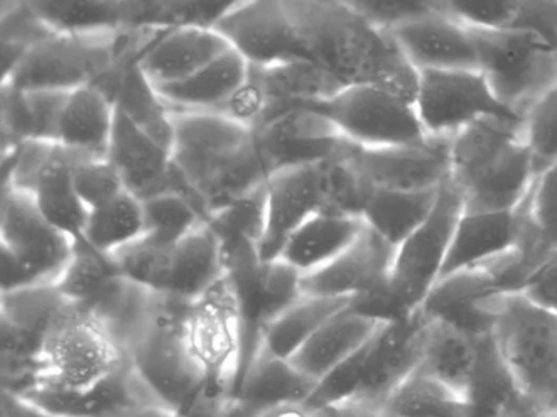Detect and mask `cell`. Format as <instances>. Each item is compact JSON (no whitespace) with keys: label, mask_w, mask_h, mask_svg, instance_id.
<instances>
[{"label":"cell","mask_w":557,"mask_h":417,"mask_svg":"<svg viewBox=\"0 0 557 417\" xmlns=\"http://www.w3.org/2000/svg\"><path fill=\"white\" fill-rule=\"evenodd\" d=\"M306 58L343 87L375 85L416 102L419 75L388 33L373 26L351 2H284Z\"/></svg>","instance_id":"obj_1"},{"label":"cell","mask_w":557,"mask_h":417,"mask_svg":"<svg viewBox=\"0 0 557 417\" xmlns=\"http://www.w3.org/2000/svg\"><path fill=\"white\" fill-rule=\"evenodd\" d=\"M171 122L174 168L208 217L268 183L272 171L256 132L219 113L176 112Z\"/></svg>","instance_id":"obj_2"},{"label":"cell","mask_w":557,"mask_h":417,"mask_svg":"<svg viewBox=\"0 0 557 417\" xmlns=\"http://www.w3.org/2000/svg\"><path fill=\"white\" fill-rule=\"evenodd\" d=\"M523 124L483 121L451 140V181L465 211H513L534 185Z\"/></svg>","instance_id":"obj_3"},{"label":"cell","mask_w":557,"mask_h":417,"mask_svg":"<svg viewBox=\"0 0 557 417\" xmlns=\"http://www.w3.org/2000/svg\"><path fill=\"white\" fill-rule=\"evenodd\" d=\"M161 29L122 27L91 35H58L30 49L2 85L21 91H72L95 87L122 58L144 53Z\"/></svg>","instance_id":"obj_4"},{"label":"cell","mask_w":557,"mask_h":417,"mask_svg":"<svg viewBox=\"0 0 557 417\" xmlns=\"http://www.w3.org/2000/svg\"><path fill=\"white\" fill-rule=\"evenodd\" d=\"M494 335L517 391L544 413H557V315L539 308L522 293L495 294Z\"/></svg>","instance_id":"obj_5"},{"label":"cell","mask_w":557,"mask_h":417,"mask_svg":"<svg viewBox=\"0 0 557 417\" xmlns=\"http://www.w3.org/2000/svg\"><path fill=\"white\" fill-rule=\"evenodd\" d=\"M186 305L161 296L158 312L128 352V358L162 406L183 417H222L210 403L207 380L186 346Z\"/></svg>","instance_id":"obj_6"},{"label":"cell","mask_w":557,"mask_h":417,"mask_svg":"<svg viewBox=\"0 0 557 417\" xmlns=\"http://www.w3.org/2000/svg\"><path fill=\"white\" fill-rule=\"evenodd\" d=\"M131 364L124 349L87 311L64 302L42 339L33 391H90ZM27 392V394H29Z\"/></svg>","instance_id":"obj_7"},{"label":"cell","mask_w":557,"mask_h":417,"mask_svg":"<svg viewBox=\"0 0 557 417\" xmlns=\"http://www.w3.org/2000/svg\"><path fill=\"white\" fill-rule=\"evenodd\" d=\"M183 335L207 380L208 398L220 416L231 417L242 376L244 331L228 275L196 297L183 311Z\"/></svg>","instance_id":"obj_8"},{"label":"cell","mask_w":557,"mask_h":417,"mask_svg":"<svg viewBox=\"0 0 557 417\" xmlns=\"http://www.w3.org/2000/svg\"><path fill=\"white\" fill-rule=\"evenodd\" d=\"M479 70L495 97L525 119L535 103L557 87V45L532 30L470 29Z\"/></svg>","instance_id":"obj_9"},{"label":"cell","mask_w":557,"mask_h":417,"mask_svg":"<svg viewBox=\"0 0 557 417\" xmlns=\"http://www.w3.org/2000/svg\"><path fill=\"white\" fill-rule=\"evenodd\" d=\"M2 293L57 286L75 242L42 217L33 196L2 189L0 208Z\"/></svg>","instance_id":"obj_10"},{"label":"cell","mask_w":557,"mask_h":417,"mask_svg":"<svg viewBox=\"0 0 557 417\" xmlns=\"http://www.w3.org/2000/svg\"><path fill=\"white\" fill-rule=\"evenodd\" d=\"M463 199L451 181L441 186L436 207L411 237L397 247L388 294L399 320L418 311L443 274Z\"/></svg>","instance_id":"obj_11"},{"label":"cell","mask_w":557,"mask_h":417,"mask_svg":"<svg viewBox=\"0 0 557 417\" xmlns=\"http://www.w3.org/2000/svg\"><path fill=\"white\" fill-rule=\"evenodd\" d=\"M308 107L323 113L345 139L363 149L412 146L428 139L414 103L387 88L355 85Z\"/></svg>","instance_id":"obj_12"},{"label":"cell","mask_w":557,"mask_h":417,"mask_svg":"<svg viewBox=\"0 0 557 417\" xmlns=\"http://www.w3.org/2000/svg\"><path fill=\"white\" fill-rule=\"evenodd\" d=\"M416 110L428 137L455 139L483 121L523 124L495 97L480 70L419 72Z\"/></svg>","instance_id":"obj_13"},{"label":"cell","mask_w":557,"mask_h":417,"mask_svg":"<svg viewBox=\"0 0 557 417\" xmlns=\"http://www.w3.org/2000/svg\"><path fill=\"white\" fill-rule=\"evenodd\" d=\"M213 29L257 69L308 60L286 5L277 0L232 2Z\"/></svg>","instance_id":"obj_14"},{"label":"cell","mask_w":557,"mask_h":417,"mask_svg":"<svg viewBox=\"0 0 557 417\" xmlns=\"http://www.w3.org/2000/svg\"><path fill=\"white\" fill-rule=\"evenodd\" d=\"M451 140L428 137L412 146L357 147L354 162L372 189L437 192L451 177Z\"/></svg>","instance_id":"obj_15"},{"label":"cell","mask_w":557,"mask_h":417,"mask_svg":"<svg viewBox=\"0 0 557 417\" xmlns=\"http://www.w3.org/2000/svg\"><path fill=\"white\" fill-rule=\"evenodd\" d=\"M431 320L421 308L404 320L385 323L370 340L366 379L354 401L381 410L385 401L418 372Z\"/></svg>","instance_id":"obj_16"},{"label":"cell","mask_w":557,"mask_h":417,"mask_svg":"<svg viewBox=\"0 0 557 417\" xmlns=\"http://www.w3.org/2000/svg\"><path fill=\"white\" fill-rule=\"evenodd\" d=\"M396 253L397 247L366 226L357 241L335 260L302 275V296L354 302L375 293L387 286Z\"/></svg>","instance_id":"obj_17"},{"label":"cell","mask_w":557,"mask_h":417,"mask_svg":"<svg viewBox=\"0 0 557 417\" xmlns=\"http://www.w3.org/2000/svg\"><path fill=\"white\" fill-rule=\"evenodd\" d=\"M256 136L272 173L332 161L355 146L330 119L311 107L290 110L260 128Z\"/></svg>","instance_id":"obj_18"},{"label":"cell","mask_w":557,"mask_h":417,"mask_svg":"<svg viewBox=\"0 0 557 417\" xmlns=\"http://www.w3.org/2000/svg\"><path fill=\"white\" fill-rule=\"evenodd\" d=\"M388 35L418 73L479 70L470 29L441 11L436 0L433 11L392 29Z\"/></svg>","instance_id":"obj_19"},{"label":"cell","mask_w":557,"mask_h":417,"mask_svg":"<svg viewBox=\"0 0 557 417\" xmlns=\"http://www.w3.org/2000/svg\"><path fill=\"white\" fill-rule=\"evenodd\" d=\"M107 159L121 176L125 192L140 201L173 192L171 149L152 139L117 109Z\"/></svg>","instance_id":"obj_20"},{"label":"cell","mask_w":557,"mask_h":417,"mask_svg":"<svg viewBox=\"0 0 557 417\" xmlns=\"http://www.w3.org/2000/svg\"><path fill=\"white\" fill-rule=\"evenodd\" d=\"M519 241V211L463 210L453 233L441 279L488 267L512 256Z\"/></svg>","instance_id":"obj_21"},{"label":"cell","mask_w":557,"mask_h":417,"mask_svg":"<svg viewBox=\"0 0 557 417\" xmlns=\"http://www.w3.org/2000/svg\"><path fill=\"white\" fill-rule=\"evenodd\" d=\"M231 49L213 27H174L162 30L144 49L139 66L156 88L166 87L189 78Z\"/></svg>","instance_id":"obj_22"},{"label":"cell","mask_w":557,"mask_h":417,"mask_svg":"<svg viewBox=\"0 0 557 417\" xmlns=\"http://www.w3.org/2000/svg\"><path fill=\"white\" fill-rule=\"evenodd\" d=\"M495 294L502 293L492 267H480L441 279L421 309L431 320L482 336L492 333L494 328V312L490 311L486 302Z\"/></svg>","instance_id":"obj_23"},{"label":"cell","mask_w":557,"mask_h":417,"mask_svg":"<svg viewBox=\"0 0 557 417\" xmlns=\"http://www.w3.org/2000/svg\"><path fill=\"white\" fill-rule=\"evenodd\" d=\"M317 385L289 360L259 348L242 373L231 417H253L287 404H308Z\"/></svg>","instance_id":"obj_24"},{"label":"cell","mask_w":557,"mask_h":417,"mask_svg":"<svg viewBox=\"0 0 557 417\" xmlns=\"http://www.w3.org/2000/svg\"><path fill=\"white\" fill-rule=\"evenodd\" d=\"M57 417H124L137 407L161 404L154 397L133 364L113 373L106 382L90 391H33L23 395Z\"/></svg>","instance_id":"obj_25"},{"label":"cell","mask_w":557,"mask_h":417,"mask_svg":"<svg viewBox=\"0 0 557 417\" xmlns=\"http://www.w3.org/2000/svg\"><path fill=\"white\" fill-rule=\"evenodd\" d=\"M95 88L112 100L119 112L128 121L143 128L146 134L171 149L173 144V122L171 112L159 97L158 90L139 66V57L128 54L122 58L115 69L97 83Z\"/></svg>","instance_id":"obj_26"},{"label":"cell","mask_w":557,"mask_h":417,"mask_svg":"<svg viewBox=\"0 0 557 417\" xmlns=\"http://www.w3.org/2000/svg\"><path fill=\"white\" fill-rule=\"evenodd\" d=\"M384 324L347 306L332 316L289 361L309 379L320 382L367 345Z\"/></svg>","instance_id":"obj_27"},{"label":"cell","mask_w":557,"mask_h":417,"mask_svg":"<svg viewBox=\"0 0 557 417\" xmlns=\"http://www.w3.org/2000/svg\"><path fill=\"white\" fill-rule=\"evenodd\" d=\"M366 226L362 217L321 211L287 238L277 260L301 275L311 274L345 253Z\"/></svg>","instance_id":"obj_28"},{"label":"cell","mask_w":557,"mask_h":417,"mask_svg":"<svg viewBox=\"0 0 557 417\" xmlns=\"http://www.w3.org/2000/svg\"><path fill=\"white\" fill-rule=\"evenodd\" d=\"M268 97L265 125L298 107L317 106L343 90L342 83L311 60H294L268 69L250 66ZM264 125V127H265ZM262 127V128H264Z\"/></svg>","instance_id":"obj_29"},{"label":"cell","mask_w":557,"mask_h":417,"mask_svg":"<svg viewBox=\"0 0 557 417\" xmlns=\"http://www.w3.org/2000/svg\"><path fill=\"white\" fill-rule=\"evenodd\" d=\"M249 72L250 64L231 49L189 78L156 90L171 113H215L244 85Z\"/></svg>","instance_id":"obj_30"},{"label":"cell","mask_w":557,"mask_h":417,"mask_svg":"<svg viewBox=\"0 0 557 417\" xmlns=\"http://www.w3.org/2000/svg\"><path fill=\"white\" fill-rule=\"evenodd\" d=\"M225 274L222 244L208 223L173 245L166 286L161 296L191 303Z\"/></svg>","instance_id":"obj_31"},{"label":"cell","mask_w":557,"mask_h":417,"mask_svg":"<svg viewBox=\"0 0 557 417\" xmlns=\"http://www.w3.org/2000/svg\"><path fill=\"white\" fill-rule=\"evenodd\" d=\"M115 106L95 87L72 91L61 116L58 144L76 159H107Z\"/></svg>","instance_id":"obj_32"},{"label":"cell","mask_w":557,"mask_h":417,"mask_svg":"<svg viewBox=\"0 0 557 417\" xmlns=\"http://www.w3.org/2000/svg\"><path fill=\"white\" fill-rule=\"evenodd\" d=\"M69 97L66 91H21L2 85L4 149L26 140L58 144Z\"/></svg>","instance_id":"obj_33"},{"label":"cell","mask_w":557,"mask_h":417,"mask_svg":"<svg viewBox=\"0 0 557 417\" xmlns=\"http://www.w3.org/2000/svg\"><path fill=\"white\" fill-rule=\"evenodd\" d=\"M73 164H75L73 156L57 144L53 155L39 176L33 198L42 217L54 229L69 235L73 242H82L85 241L88 210L76 193Z\"/></svg>","instance_id":"obj_34"},{"label":"cell","mask_w":557,"mask_h":417,"mask_svg":"<svg viewBox=\"0 0 557 417\" xmlns=\"http://www.w3.org/2000/svg\"><path fill=\"white\" fill-rule=\"evenodd\" d=\"M431 320V318H430ZM479 358V336L470 335L460 328L431 320L424 355L418 372L445 383L463 395L470 385Z\"/></svg>","instance_id":"obj_35"},{"label":"cell","mask_w":557,"mask_h":417,"mask_svg":"<svg viewBox=\"0 0 557 417\" xmlns=\"http://www.w3.org/2000/svg\"><path fill=\"white\" fill-rule=\"evenodd\" d=\"M440 189L421 193L372 189L363 207L362 219L384 241L399 247L430 219L436 207Z\"/></svg>","instance_id":"obj_36"},{"label":"cell","mask_w":557,"mask_h":417,"mask_svg":"<svg viewBox=\"0 0 557 417\" xmlns=\"http://www.w3.org/2000/svg\"><path fill=\"white\" fill-rule=\"evenodd\" d=\"M350 305L348 299L301 296L265 328L259 348L290 360L332 316Z\"/></svg>","instance_id":"obj_37"},{"label":"cell","mask_w":557,"mask_h":417,"mask_svg":"<svg viewBox=\"0 0 557 417\" xmlns=\"http://www.w3.org/2000/svg\"><path fill=\"white\" fill-rule=\"evenodd\" d=\"M519 395L494 335L479 336L476 367L465 392L468 417H500Z\"/></svg>","instance_id":"obj_38"},{"label":"cell","mask_w":557,"mask_h":417,"mask_svg":"<svg viewBox=\"0 0 557 417\" xmlns=\"http://www.w3.org/2000/svg\"><path fill=\"white\" fill-rule=\"evenodd\" d=\"M146 232L144 205L131 193H122L103 207L88 213L85 241L106 256H113L139 241Z\"/></svg>","instance_id":"obj_39"},{"label":"cell","mask_w":557,"mask_h":417,"mask_svg":"<svg viewBox=\"0 0 557 417\" xmlns=\"http://www.w3.org/2000/svg\"><path fill=\"white\" fill-rule=\"evenodd\" d=\"M382 417H468L463 395L416 372L381 407Z\"/></svg>","instance_id":"obj_40"},{"label":"cell","mask_w":557,"mask_h":417,"mask_svg":"<svg viewBox=\"0 0 557 417\" xmlns=\"http://www.w3.org/2000/svg\"><path fill=\"white\" fill-rule=\"evenodd\" d=\"M60 35H91L125 27L124 2H30Z\"/></svg>","instance_id":"obj_41"},{"label":"cell","mask_w":557,"mask_h":417,"mask_svg":"<svg viewBox=\"0 0 557 417\" xmlns=\"http://www.w3.org/2000/svg\"><path fill=\"white\" fill-rule=\"evenodd\" d=\"M2 39V78L11 75L30 49L58 35L30 2H2L0 5Z\"/></svg>","instance_id":"obj_42"},{"label":"cell","mask_w":557,"mask_h":417,"mask_svg":"<svg viewBox=\"0 0 557 417\" xmlns=\"http://www.w3.org/2000/svg\"><path fill=\"white\" fill-rule=\"evenodd\" d=\"M208 225L215 232L222 248L235 245H256L259 248L268 225L265 185L211 214Z\"/></svg>","instance_id":"obj_43"},{"label":"cell","mask_w":557,"mask_h":417,"mask_svg":"<svg viewBox=\"0 0 557 417\" xmlns=\"http://www.w3.org/2000/svg\"><path fill=\"white\" fill-rule=\"evenodd\" d=\"M117 275L122 272L112 256L98 253L87 241L75 242L72 260L58 281L57 290L66 302L84 306Z\"/></svg>","instance_id":"obj_44"},{"label":"cell","mask_w":557,"mask_h":417,"mask_svg":"<svg viewBox=\"0 0 557 417\" xmlns=\"http://www.w3.org/2000/svg\"><path fill=\"white\" fill-rule=\"evenodd\" d=\"M143 205L146 219L144 237L159 245H176L193 230L207 223L203 213L188 198L177 193H162L146 199Z\"/></svg>","instance_id":"obj_45"},{"label":"cell","mask_w":557,"mask_h":417,"mask_svg":"<svg viewBox=\"0 0 557 417\" xmlns=\"http://www.w3.org/2000/svg\"><path fill=\"white\" fill-rule=\"evenodd\" d=\"M522 128L534 158L535 173L541 174L557 162V87L529 110Z\"/></svg>","instance_id":"obj_46"},{"label":"cell","mask_w":557,"mask_h":417,"mask_svg":"<svg viewBox=\"0 0 557 417\" xmlns=\"http://www.w3.org/2000/svg\"><path fill=\"white\" fill-rule=\"evenodd\" d=\"M54 143L26 140L4 149V185L2 189L35 196L39 176L53 155Z\"/></svg>","instance_id":"obj_47"},{"label":"cell","mask_w":557,"mask_h":417,"mask_svg":"<svg viewBox=\"0 0 557 417\" xmlns=\"http://www.w3.org/2000/svg\"><path fill=\"white\" fill-rule=\"evenodd\" d=\"M441 11L468 29H510L520 11V0H441Z\"/></svg>","instance_id":"obj_48"},{"label":"cell","mask_w":557,"mask_h":417,"mask_svg":"<svg viewBox=\"0 0 557 417\" xmlns=\"http://www.w3.org/2000/svg\"><path fill=\"white\" fill-rule=\"evenodd\" d=\"M73 181L88 213L125 193L124 183L109 159H75Z\"/></svg>","instance_id":"obj_49"},{"label":"cell","mask_w":557,"mask_h":417,"mask_svg":"<svg viewBox=\"0 0 557 417\" xmlns=\"http://www.w3.org/2000/svg\"><path fill=\"white\" fill-rule=\"evenodd\" d=\"M351 5L373 26L391 33L433 11L434 0H351Z\"/></svg>","instance_id":"obj_50"},{"label":"cell","mask_w":557,"mask_h":417,"mask_svg":"<svg viewBox=\"0 0 557 417\" xmlns=\"http://www.w3.org/2000/svg\"><path fill=\"white\" fill-rule=\"evenodd\" d=\"M517 29L532 30L557 45V2L520 0Z\"/></svg>","instance_id":"obj_51"},{"label":"cell","mask_w":557,"mask_h":417,"mask_svg":"<svg viewBox=\"0 0 557 417\" xmlns=\"http://www.w3.org/2000/svg\"><path fill=\"white\" fill-rule=\"evenodd\" d=\"M520 293L539 308L557 315V256L539 269Z\"/></svg>","instance_id":"obj_52"},{"label":"cell","mask_w":557,"mask_h":417,"mask_svg":"<svg viewBox=\"0 0 557 417\" xmlns=\"http://www.w3.org/2000/svg\"><path fill=\"white\" fill-rule=\"evenodd\" d=\"M0 417H57L23 395L0 392Z\"/></svg>","instance_id":"obj_53"},{"label":"cell","mask_w":557,"mask_h":417,"mask_svg":"<svg viewBox=\"0 0 557 417\" xmlns=\"http://www.w3.org/2000/svg\"><path fill=\"white\" fill-rule=\"evenodd\" d=\"M318 417H382L381 410L373 409L358 401L332 404L317 409Z\"/></svg>","instance_id":"obj_54"},{"label":"cell","mask_w":557,"mask_h":417,"mask_svg":"<svg viewBox=\"0 0 557 417\" xmlns=\"http://www.w3.org/2000/svg\"><path fill=\"white\" fill-rule=\"evenodd\" d=\"M253 417H318L317 409L308 404H287V406L274 407Z\"/></svg>","instance_id":"obj_55"},{"label":"cell","mask_w":557,"mask_h":417,"mask_svg":"<svg viewBox=\"0 0 557 417\" xmlns=\"http://www.w3.org/2000/svg\"><path fill=\"white\" fill-rule=\"evenodd\" d=\"M500 417H549V414L539 409L531 401L520 394Z\"/></svg>","instance_id":"obj_56"},{"label":"cell","mask_w":557,"mask_h":417,"mask_svg":"<svg viewBox=\"0 0 557 417\" xmlns=\"http://www.w3.org/2000/svg\"><path fill=\"white\" fill-rule=\"evenodd\" d=\"M124 417H183L174 413L170 407L162 406V404H147V406L137 407L125 414Z\"/></svg>","instance_id":"obj_57"},{"label":"cell","mask_w":557,"mask_h":417,"mask_svg":"<svg viewBox=\"0 0 557 417\" xmlns=\"http://www.w3.org/2000/svg\"><path fill=\"white\" fill-rule=\"evenodd\" d=\"M549 417H557V413H556V414H553V416H549Z\"/></svg>","instance_id":"obj_58"},{"label":"cell","mask_w":557,"mask_h":417,"mask_svg":"<svg viewBox=\"0 0 557 417\" xmlns=\"http://www.w3.org/2000/svg\"><path fill=\"white\" fill-rule=\"evenodd\" d=\"M234 417H244V416H234Z\"/></svg>","instance_id":"obj_59"}]
</instances>
